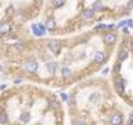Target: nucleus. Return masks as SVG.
Returning a JSON list of instances; mask_svg holds the SVG:
<instances>
[{
	"label": "nucleus",
	"instance_id": "nucleus-8",
	"mask_svg": "<svg viewBox=\"0 0 133 125\" xmlns=\"http://www.w3.org/2000/svg\"><path fill=\"white\" fill-rule=\"evenodd\" d=\"M9 30H10L9 24H7V22L0 24V34H7V33H9Z\"/></svg>",
	"mask_w": 133,
	"mask_h": 125
},
{
	"label": "nucleus",
	"instance_id": "nucleus-10",
	"mask_svg": "<svg viewBox=\"0 0 133 125\" xmlns=\"http://www.w3.org/2000/svg\"><path fill=\"white\" fill-rule=\"evenodd\" d=\"M121 121H123V117H121V115H118V113L111 117V124H114V125L121 124Z\"/></svg>",
	"mask_w": 133,
	"mask_h": 125
},
{
	"label": "nucleus",
	"instance_id": "nucleus-11",
	"mask_svg": "<svg viewBox=\"0 0 133 125\" xmlns=\"http://www.w3.org/2000/svg\"><path fill=\"white\" fill-rule=\"evenodd\" d=\"M61 76H63V78H69L72 76V70L69 69V68H63L61 69Z\"/></svg>",
	"mask_w": 133,
	"mask_h": 125
},
{
	"label": "nucleus",
	"instance_id": "nucleus-22",
	"mask_svg": "<svg viewBox=\"0 0 133 125\" xmlns=\"http://www.w3.org/2000/svg\"><path fill=\"white\" fill-rule=\"evenodd\" d=\"M127 24H128V26H129V27H132V26H133V22H132V20H128V21H127Z\"/></svg>",
	"mask_w": 133,
	"mask_h": 125
},
{
	"label": "nucleus",
	"instance_id": "nucleus-24",
	"mask_svg": "<svg viewBox=\"0 0 133 125\" xmlns=\"http://www.w3.org/2000/svg\"><path fill=\"white\" fill-rule=\"evenodd\" d=\"M107 73H108V68H106V69L103 70V74H107Z\"/></svg>",
	"mask_w": 133,
	"mask_h": 125
},
{
	"label": "nucleus",
	"instance_id": "nucleus-15",
	"mask_svg": "<svg viewBox=\"0 0 133 125\" xmlns=\"http://www.w3.org/2000/svg\"><path fill=\"white\" fill-rule=\"evenodd\" d=\"M0 123H1V124L8 123V115H7V112H1V113H0Z\"/></svg>",
	"mask_w": 133,
	"mask_h": 125
},
{
	"label": "nucleus",
	"instance_id": "nucleus-9",
	"mask_svg": "<svg viewBox=\"0 0 133 125\" xmlns=\"http://www.w3.org/2000/svg\"><path fill=\"white\" fill-rule=\"evenodd\" d=\"M47 69H48L50 73H55L56 69H57V62H55V61H50L48 64H47Z\"/></svg>",
	"mask_w": 133,
	"mask_h": 125
},
{
	"label": "nucleus",
	"instance_id": "nucleus-14",
	"mask_svg": "<svg viewBox=\"0 0 133 125\" xmlns=\"http://www.w3.org/2000/svg\"><path fill=\"white\" fill-rule=\"evenodd\" d=\"M64 1L65 0H51V4H52V7L59 8V7H61V5L64 4Z\"/></svg>",
	"mask_w": 133,
	"mask_h": 125
},
{
	"label": "nucleus",
	"instance_id": "nucleus-7",
	"mask_svg": "<svg viewBox=\"0 0 133 125\" xmlns=\"http://www.w3.org/2000/svg\"><path fill=\"white\" fill-rule=\"evenodd\" d=\"M25 68L29 70V72H31V73H34L37 69H38V64L35 61H27L26 64H25Z\"/></svg>",
	"mask_w": 133,
	"mask_h": 125
},
{
	"label": "nucleus",
	"instance_id": "nucleus-2",
	"mask_svg": "<svg viewBox=\"0 0 133 125\" xmlns=\"http://www.w3.org/2000/svg\"><path fill=\"white\" fill-rule=\"evenodd\" d=\"M48 48H50L51 52L57 54V52L60 51V48H61V44H60L59 41H50V43H48Z\"/></svg>",
	"mask_w": 133,
	"mask_h": 125
},
{
	"label": "nucleus",
	"instance_id": "nucleus-3",
	"mask_svg": "<svg viewBox=\"0 0 133 125\" xmlns=\"http://www.w3.org/2000/svg\"><path fill=\"white\" fill-rule=\"evenodd\" d=\"M103 41H105L106 44H112V43L116 42V35L112 33H107L105 35V38H103Z\"/></svg>",
	"mask_w": 133,
	"mask_h": 125
},
{
	"label": "nucleus",
	"instance_id": "nucleus-12",
	"mask_svg": "<svg viewBox=\"0 0 133 125\" xmlns=\"http://www.w3.org/2000/svg\"><path fill=\"white\" fill-rule=\"evenodd\" d=\"M93 9L97 10V12H99V10L103 9V4H102L101 0H97V1H94V4H93Z\"/></svg>",
	"mask_w": 133,
	"mask_h": 125
},
{
	"label": "nucleus",
	"instance_id": "nucleus-23",
	"mask_svg": "<svg viewBox=\"0 0 133 125\" xmlns=\"http://www.w3.org/2000/svg\"><path fill=\"white\" fill-rule=\"evenodd\" d=\"M123 33H124V34H128V33H129V31H128V27H124V29H123Z\"/></svg>",
	"mask_w": 133,
	"mask_h": 125
},
{
	"label": "nucleus",
	"instance_id": "nucleus-1",
	"mask_svg": "<svg viewBox=\"0 0 133 125\" xmlns=\"http://www.w3.org/2000/svg\"><path fill=\"white\" fill-rule=\"evenodd\" d=\"M124 86H125V81L123 78H118L116 81H115V90H116V93L123 94L124 93Z\"/></svg>",
	"mask_w": 133,
	"mask_h": 125
},
{
	"label": "nucleus",
	"instance_id": "nucleus-4",
	"mask_svg": "<svg viewBox=\"0 0 133 125\" xmlns=\"http://www.w3.org/2000/svg\"><path fill=\"white\" fill-rule=\"evenodd\" d=\"M106 60V55L105 52H102V51H98V52H95L94 55V61L98 62V64H102V62H105Z\"/></svg>",
	"mask_w": 133,
	"mask_h": 125
},
{
	"label": "nucleus",
	"instance_id": "nucleus-21",
	"mask_svg": "<svg viewBox=\"0 0 133 125\" xmlns=\"http://www.w3.org/2000/svg\"><path fill=\"white\" fill-rule=\"evenodd\" d=\"M61 99L64 100V102H65V100H68V95H67L65 93H61Z\"/></svg>",
	"mask_w": 133,
	"mask_h": 125
},
{
	"label": "nucleus",
	"instance_id": "nucleus-18",
	"mask_svg": "<svg viewBox=\"0 0 133 125\" xmlns=\"http://www.w3.org/2000/svg\"><path fill=\"white\" fill-rule=\"evenodd\" d=\"M50 107H51V108H57V107H59V103H57L56 100H51Z\"/></svg>",
	"mask_w": 133,
	"mask_h": 125
},
{
	"label": "nucleus",
	"instance_id": "nucleus-17",
	"mask_svg": "<svg viewBox=\"0 0 133 125\" xmlns=\"http://www.w3.org/2000/svg\"><path fill=\"white\" fill-rule=\"evenodd\" d=\"M29 117H30V116H29V113L24 112V113H22V115H21V120L25 123V121H27V120H29Z\"/></svg>",
	"mask_w": 133,
	"mask_h": 125
},
{
	"label": "nucleus",
	"instance_id": "nucleus-26",
	"mask_svg": "<svg viewBox=\"0 0 133 125\" xmlns=\"http://www.w3.org/2000/svg\"><path fill=\"white\" fill-rule=\"evenodd\" d=\"M0 70H1V68H0Z\"/></svg>",
	"mask_w": 133,
	"mask_h": 125
},
{
	"label": "nucleus",
	"instance_id": "nucleus-16",
	"mask_svg": "<svg viewBox=\"0 0 133 125\" xmlns=\"http://www.w3.org/2000/svg\"><path fill=\"white\" fill-rule=\"evenodd\" d=\"M55 26H56V24H55L54 20H48L46 22V27H47V29H55Z\"/></svg>",
	"mask_w": 133,
	"mask_h": 125
},
{
	"label": "nucleus",
	"instance_id": "nucleus-19",
	"mask_svg": "<svg viewBox=\"0 0 133 125\" xmlns=\"http://www.w3.org/2000/svg\"><path fill=\"white\" fill-rule=\"evenodd\" d=\"M107 27H108L107 25H103V24H101V25H98V26L95 27V29H97V30H103V29H107Z\"/></svg>",
	"mask_w": 133,
	"mask_h": 125
},
{
	"label": "nucleus",
	"instance_id": "nucleus-25",
	"mask_svg": "<svg viewBox=\"0 0 133 125\" xmlns=\"http://www.w3.org/2000/svg\"><path fill=\"white\" fill-rule=\"evenodd\" d=\"M132 48H133V43H132Z\"/></svg>",
	"mask_w": 133,
	"mask_h": 125
},
{
	"label": "nucleus",
	"instance_id": "nucleus-6",
	"mask_svg": "<svg viewBox=\"0 0 133 125\" xmlns=\"http://www.w3.org/2000/svg\"><path fill=\"white\" fill-rule=\"evenodd\" d=\"M94 12L95 10L91 8V9H85L84 12H82V17H84V20H86V21H89V20H91L94 17Z\"/></svg>",
	"mask_w": 133,
	"mask_h": 125
},
{
	"label": "nucleus",
	"instance_id": "nucleus-13",
	"mask_svg": "<svg viewBox=\"0 0 133 125\" xmlns=\"http://www.w3.org/2000/svg\"><path fill=\"white\" fill-rule=\"evenodd\" d=\"M127 58H128V52H127V50H120V52H119V60L123 61Z\"/></svg>",
	"mask_w": 133,
	"mask_h": 125
},
{
	"label": "nucleus",
	"instance_id": "nucleus-20",
	"mask_svg": "<svg viewBox=\"0 0 133 125\" xmlns=\"http://www.w3.org/2000/svg\"><path fill=\"white\" fill-rule=\"evenodd\" d=\"M85 121L82 119H76V120H73V124H84Z\"/></svg>",
	"mask_w": 133,
	"mask_h": 125
},
{
	"label": "nucleus",
	"instance_id": "nucleus-5",
	"mask_svg": "<svg viewBox=\"0 0 133 125\" xmlns=\"http://www.w3.org/2000/svg\"><path fill=\"white\" fill-rule=\"evenodd\" d=\"M31 30H33V34L35 37H42V35H44V33H46V31H43L42 29H40L38 24H33L31 25Z\"/></svg>",
	"mask_w": 133,
	"mask_h": 125
}]
</instances>
